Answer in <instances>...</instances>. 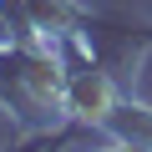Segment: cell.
<instances>
[{
    "label": "cell",
    "mask_w": 152,
    "mask_h": 152,
    "mask_svg": "<svg viewBox=\"0 0 152 152\" xmlns=\"http://www.w3.org/2000/svg\"><path fill=\"white\" fill-rule=\"evenodd\" d=\"M81 41L91 46V56L102 61V71L122 91H132V76L142 66V56L152 51V26H127V20H107V15H91V26L81 31Z\"/></svg>",
    "instance_id": "cell-1"
},
{
    "label": "cell",
    "mask_w": 152,
    "mask_h": 152,
    "mask_svg": "<svg viewBox=\"0 0 152 152\" xmlns=\"http://www.w3.org/2000/svg\"><path fill=\"white\" fill-rule=\"evenodd\" d=\"M26 10H31V26L41 41H61V36H81L91 26L96 10H86L81 0H26Z\"/></svg>",
    "instance_id": "cell-2"
},
{
    "label": "cell",
    "mask_w": 152,
    "mask_h": 152,
    "mask_svg": "<svg viewBox=\"0 0 152 152\" xmlns=\"http://www.w3.org/2000/svg\"><path fill=\"white\" fill-rule=\"evenodd\" d=\"M102 137L117 142V147H132V152H152V107L122 96L112 107V117L102 122Z\"/></svg>",
    "instance_id": "cell-3"
},
{
    "label": "cell",
    "mask_w": 152,
    "mask_h": 152,
    "mask_svg": "<svg viewBox=\"0 0 152 152\" xmlns=\"http://www.w3.org/2000/svg\"><path fill=\"white\" fill-rule=\"evenodd\" d=\"M5 41H10V20L0 15V46H5Z\"/></svg>",
    "instance_id": "cell-4"
}]
</instances>
